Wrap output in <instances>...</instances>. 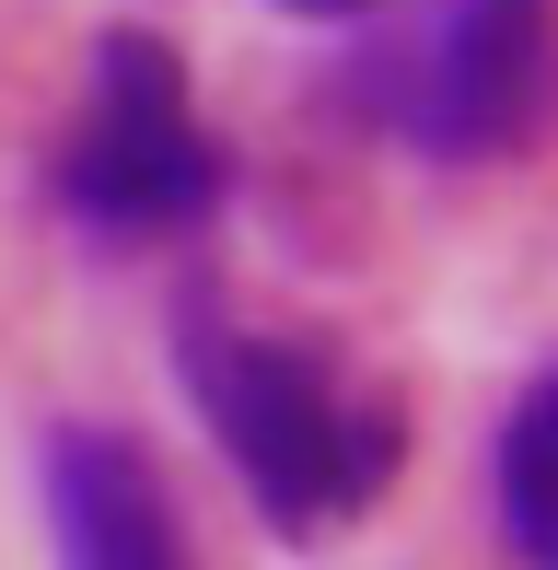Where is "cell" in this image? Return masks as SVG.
Instances as JSON below:
<instances>
[{"label":"cell","mask_w":558,"mask_h":570,"mask_svg":"<svg viewBox=\"0 0 558 570\" xmlns=\"http://www.w3.org/2000/svg\"><path fill=\"white\" fill-rule=\"evenodd\" d=\"M59 210L93 245H175L221 210V140L187 94V59L117 23L82 70V117L59 140Z\"/></svg>","instance_id":"obj_2"},{"label":"cell","mask_w":558,"mask_h":570,"mask_svg":"<svg viewBox=\"0 0 558 570\" xmlns=\"http://www.w3.org/2000/svg\"><path fill=\"white\" fill-rule=\"evenodd\" d=\"M279 12H315V23H349V12H372V0H279Z\"/></svg>","instance_id":"obj_6"},{"label":"cell","mask_w":558,"mask_h":570,"mask_svg":"<svg viewBox=\"0 0 558 570\" xmlns=\"http://www.w3.org/2000/svg\"><path fill=\"white\" fill-rule=\"evenodd\" d=\"M500 535L524 570H558V373H536L500 420Z\"/></svg>","instance_id":"obj_5"},{"label":"cell","mask_w":558,"mask_h":570,"mask_svg":"<svg viewBox=\"0 0 558 570\" xmlns=\"http://www.w3.org/2000/svg\"><path fill=\"white\" fill-rule=\"evenodd\" d=\"M175 361H187V396H198V420H210V443L233 454L245 501H257L279 535H338L349 512L385 501L408 431L315 338H279V326H245V315H221V303H187V315H175Z\"/></svg>","instance_id":"obj_1"},{"label":"cell","mask_w":558,"mask_h":570,"mask_svg":"<svg viewBox=\"0 0 558 570\" xmlns=\"http://www.w3.org/2000/svg\"><path fill=\"white\" fill-rule=\"evenodd\" d=\"M47 535H59V570H187L163 465L93 420L47 431Z\"/></svg>","instance_id":"obj_4"},{"label":"cell","mask_w":558,"mask_h":570,"mask_svg":"<svg viewBox=\"0 0 558 570\" xmlns=\"http://www.w3.org/2000/svg\"><path fill=\"white\" fill-rule=\"evenodd\" d=\"M372 94L430 164H512L558 128V0H419Z\"/></svg>","instance_id":"obj_3"}]
</instances>
